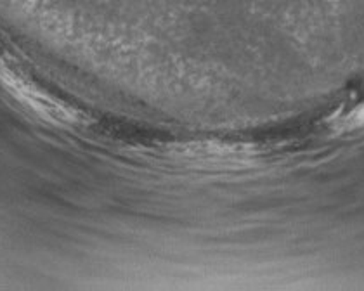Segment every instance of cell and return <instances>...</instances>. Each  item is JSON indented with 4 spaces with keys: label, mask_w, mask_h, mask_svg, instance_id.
<instances>
[{
    "label": "cell",
    "mask_w": 364,
    "mask_h": 291,
    "mask_svg": "<svg viewBox=\"0 0 364 291\" xmlns=\"http://www.w3.org/2000/svg\"><path fill=\"white\" fill-rule=\"evenodd\" d=\"M354 121H355V123H358V125L364 123V108L358 109V111H355V115H354Z\"/></svg>",
    "instance_id": "6da1fadb"
}]
</instances>
